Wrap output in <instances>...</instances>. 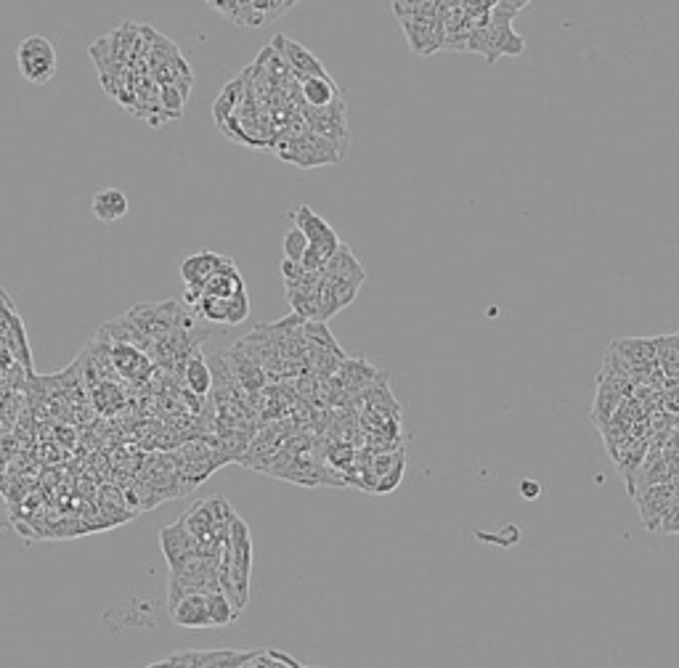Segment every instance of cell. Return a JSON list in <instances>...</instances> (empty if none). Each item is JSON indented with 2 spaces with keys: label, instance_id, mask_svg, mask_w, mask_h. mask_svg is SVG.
Segmentation results:
<instances>
[{
  "label": "cell",
  "instance_id": "cell-1",
  "mask_svg": "<svg viewBox=\"0 0 679 668\" xmlns=\"http://www.w3.org/2000/svg\"><path fill=\"white\" fill-rule=\"evenodd\" d=\"M277 155L284 162H292L297 167H319L329 162H340L343 155L337 152V146L324 138L316 130H306V133H292L287 136V141H281L277 146Z\"/></svg>",
  "mask_w": 679,
  "mask_h": 668
},
{
  "label": "cell",
  "instance_id": "cell-2",
  "mask_svg": "<svg viewBox=\"0 0 679 668\" xmlns=\"http://www.w3.org/2000/svg\"><path fill=\"white\" fill-rule=\"evenodd\" d=\"M16 64L22 78L33 85H45L56 75V48L42 35H30L16 48Z\"/></svg>",
  "mask_w": 679,
  "mask_h": 668
},
{
  "label": "cell",
  "instance_id": "cell-3",
  "mask_svg": "<svg viewBox=\"0 0 679 668\" xmlns=\"http://www.w3.org/2000/svg\"><path fill=\"white\" fill-rule=\"evenodd\" d=\"M255 650H181L170 653L167 658L155 661L149 666H173V668H244Z\"/></svg>",
  "mask_w": 679,
  "mask_h": 668
},
{
  "label": "cell",
  "instance_id": "cell-4",
  "mask_svg": "<svg viewBox=\"0 0 679 668\" xmlns=\"http://www.w3.org/2000/svg\"><path fill=\"white\" fill-rule=\"evenodd\" d=\"M677 491L672 483H655V485H645V488H637L632 494L635 504H637L639 517H642V525L650 531V533H658L661 528V520L669 510V504L674 502Z\"/></svg>",
  "mask_w": 679,
  "mask_h": 668
},
{
  "label": "cell",
  "instance_id": "cell-5",
  "mask_svg": "<svg viewBox=\"0 0 679 668\" xmlns=\"http://www.w3.org/2000/svg\"><path fill=\"white\" fill-rule=\"evenodd\" d=\"M226 263H231V258L215 255V252H197V255H192V258L184 260L181 276L186 281V306H197L207 278L215 274V271H221Z\"/></svg>",
  "mask_w": 679,
  "mask_h": 668
},
{
  "label": "cell",
  "instance_id": "cell-6",
  "mask_svg": "<svg viewBox=\"0 0 679 668\" xmlns=\"http://www.w3.org/2000/svg\"><path fill=\"white\" fill-rule=\"evenodd\" d=\"M292 221H295V226L306 234L308 244L319 247V252L326 260H329V258L337 252V247L343 244L337 231H335L321 215H316L308 204H300L297 210H292Z\"/></svg>",
  "mask_w": 679,
  "mask_h": 668
},
{
  "label": "cell",
  "instance_id": "cell-7",
  "mask_svg": "<svg viewBox=\"0 0 679 668\" xmlns=\"http://www.w3.org/2000/svg\"><path fill=\"white\" fill-rule=\"evenodd\" d=\"M160 544L165 551V560L173 568H178L181 562H186L189 557L200 554V541L194 539V533L189 531L186 520H175L173 525H165L160 531Z\"/></svg>",
  "mask_w": 679,
  "mask_h": 668
},
{
  "label": "cell",
  "instance_id": "cell-8",
  "mask_svg": "<svg viewBox=\"0 0 679 668\" xmlns=\"http://www.w3.org/2000/svg\"><path fill=\"white\" fill-rule=\"evenodd\" d=\"M274 48L279 51V56L287 61L292 78L297 80V82L306 78H316V75H329L326 67L321 64L319 59H316L306 45H300L297 40L277 35V38H274Z\"/></svg>",
  "mask_w": 679,
  "mask_h": 668
},
{
  "label": "cell",
  "instance_id": "cell-9",
  "mask_svg": "<svg viewBox=\"0 0 679 668\" xmlns=\"http://www.w3.org/2000/svg\"><path fill=\"white\" fill-rule=\"evenodd\" d=\"M401 22H403V33H406L414 53L430 56L433 51L443 48L446 30L436 24L433 19H422L420 14H411V16H401Z\"/></svg>",
  "mask_w": 679,
  "mask_h": 668
},
{
  "label": "cell",
  "instance_id": "cell-10",
  "mask_svg": "<svg viewBox=\"0 0 679 668\" xmlns=\"http://www.w3.org/2000/svg\"><path fill=\"white\" fill-rule=\"evenodd\" d=\"M170 618L181 629H212L210 621V607H207V594L204 591H189L184 594L173 607Z\"/></svg>",
  "mask_w": 679,
  "mask_h": 668
},
{
  "label": "cell",
  "instance_id": "cell-11",
  "mask_svg": "<svg viewBox=\"0 0 679 668\" xmlns=\"http://www.w3.org/2000/svg\"><path fill=\"white\" fill-rule=\"evenodd\" d=\"M112 366L115 372L122 374L125 380L130 382H141L152 374V361L146 351L136 348V345H127V343H115L112 345Z\"/></svg>",
  "mask_w": 679,
  "mask_h": 668
},
{
  "label": "cell",
  "instance_id": "cell-12",
  "mask_svg": "<svg viewBox=\"0 0 679 668\" xmlns=\"http://www.w3.org/2000/svg\"><path fill=\"white\" fill-rule=\"evenodd\" d=\"M226 361H229L231 374H234L237 385H240L244 393H260L266 388L269 374H266V369L255 358H250L244 351L234 348L231 353H226Z\"/></svg>",
  "mask_w": 679,
  "mask_h": 668
},
{
  "label": "cell",
  "instance_id": "cell-13",
  "mask_svg": "<svg viewBox=\"0 0 679 668\" xmlns=\"http://www.w3.org/2000/svg\"><path fill=\"white\" fill-rule=\"evenodd\" d=\"M127 210H130V202L122 189H99L90 197V212L101 223H118L127 215Z\"/></svg>",
  "mask_w": 679,
  "mask_h": 668
},
{
  "label": "cell",
  "instance_id": "cell-14",
  "mask_svg": "<svg viewBox=\"0 0 679 668\" xmlns=\"http://www.w3.org/2000/svg\"><path fill=\"white\" fill-rule=\"evenodd\" d=\"M300 96H303L306 107H314V109L329 107L332 101L343 99L337 82L329 78V75H316V78L300 80Z\"/></svg>",
  "mask_w": 679,
  "mask_h": 668
},
{
  "label": "cell",
  "instance_id": "cell-15",
  "mask_svg": "<svg viewBox=\"0 0 679 668\" xmlns=\"http://www.w3.org/2000/svg\"><path fill=\"white\" fill-rule=\"evenodd\" d=\"M321 276H326V278H354V281H361V284L366 281L363 266L356 260L351 247H345V244H340L337 252L326 260V266L321 268Z\"/></svg>",
  "mask_w": 679,
  "mask_h": 668
},
{
  "label": "cell",
  "instance_id": "cell-16",
  "mask_svg": "<svg viewBox=\"0 0 679 668\" xmlns=\"http://www.w3.org/2000/svg\"><path fill=\"white\" fill-rule=\"evenodd\" d=\"M608 348H613L629 366L655 361V337H618Z\"/></svg>",
  "mask_w": 679,
  "mask_h": 668
},
{
  "label": "cell",
  "instance_id": "cell-17",
  "mask_svg": "<svg viewBox=\"0 0 679 668\" xmlns=\"http://www.w3.org/2000/svg\"><path fill=\"white\" fill-rule=\"evenodd\" d=\"M184 377H186V385L194 395H204L212 390V372L207 366V358L200 353V351H192L189 358L184 361Z\"/></svg>",
  "mask_w": 679,
  "mask_h": 668
},
{
  "label": "cell",
  "instance_id": "cell-18",
  "mask_svg": "<svg viewBox=\"0 0 679 668\" xmlns=\"http://www.w3.org/2000/svg\"><path fill=\"white\" fill-rule=\"evenodd\" d=\"M303 337H306V343H308V348H316V351H326V353H335L340 355V358H348L345 351L340 348V343H337V337L329 332V324L326 321H321V318H308V321H303Z\"/></svg>",
  "mask_w": 679,
  "mask_h": 668
},
{
  "label": "cell",
  "instance_id": "cell-19",
  "mask_svg": "<svg viewBox=\"0 0 679 668\" xmlns=\"http://www.w3.org/2000/svg\"><path fill=\"white\" fill-rule=\"evenodd\" d=\"M655 361L666 377L679 374V332L677 334H658L655 337Z\"/></svg>",
  "mask_w": 679,
  "mask_h": 668
},
{
  "label": "cell",
  "instance_id": "cell-20",
  "mask_svg": "<svg viewBox=\"0 0 679 668\" xmlns=\"http://www.w3.org/2000/svg\"><path fill=\"white\" fill-rule=\"evenodd\" d=\"M207 607H210V621L212 626H231L240 616V607L223 594V591H207Z\"/></svg>",
  "mask_w": 679,
  "mask_h": 668
},
{
  "label": "cell",
  "instance_id": "cell-21",
  "mask_svg": "<svg viewBox=\"0 0 679 668\" xmlns=\"http://www.w3.org/2000/svg\"><path fill=\"white\" fill-rule=\"evenodd\" d=\"M244 668H303V663L281 650H255V655Z\"/></svg>",
  "mask_w": 679,
  "mask_h": 668
},
{
  "label": "cell",
  "instance_id": "cell-22",
  "mask_svg": "<svg viewBox=\"0 0 679 668\" xmlns=\"http://www.w3.org/2000/svg\"><path fill=\"white\" fill-rule=\"evenodd\" d=\"M241 78L234 80V82H229L226 88H223V93H221V99L215 101V119H218V125H223L226 118H234V109H237V104H240L241 99Z\"/></svg>",
  "mask_w": 679,
  "mask_h": 668
},
{
  "label": "cell",
  "instance_id": "cell-23",
  "mask_svg": "<svg viewBox=\"0 0 679 668\" xmlns=\"http://www.w3.org/2000/svg\"><path fill=\"white\" fill-rule=\"evenodd\" d=\"M329 281H332V292H335V300H337L340 311L348 308L351 303H356L361 287H363L361 281H354V278H329Z\"/></svg>",
  "mask_w": 679,
  "mask_h": 668
},
{
  "label": "cell",
  "instance_id": "cell-24",
  "mask_svg": "<svg viewBox=\"0 0 679 668\" xmlns=\"http://www.w3.org/2000/svg\"><path fill=\"white\" fill-rule=\"evenodd\" d=\"M247 315H250V297H247V289H240L226 300V324L237 326Z\"/></svg>",
  "mask_w": 679,
  "mask_h": 668
},
{
  "label": "cell",
  "instance_id": "cell-25",
  "mask_svg": "<svg viewBox=\"0 0 679 668\" xmlns=\"http://www.w3.org/2000/svg\"><path fill=\"white\" fill-rule=\"evenodd\" d=\"M281 247H284V258H287V260H300L303 252H306V247H308V239H306V234H303L297 226H292V229L284 234Z\"/></svg>",
  "mask_w": 679,
  "mask_h": 668
},
{
  "label": "cell",
  "instance_id": "cell-26",
  "mask_svg": "<svg viewBox=\"0 0 679 668\" xmlns=\"http://www.w3.org/2000/svg\"><path fill=\"white\" fill-rule=\"evenodd\" d=\"M184 101H186V96H184V93H181L173 82L162 88V107H165V109H170L175 118H181V112H184Z\"/></svg>",
  "mask_w": 679,
  "mask_h": 668
},
{
  "label": "cell",
  "instance_id": "cell-27",
  "mask_svg": "<svg viewBox=\"0 0 679 668\" xmlns=\"http://www.w3.org/2000/svg\"><path fill=\"white\" fill-rule=\"evenodd\" d=\"M281 276H284V284L287 287H295L303 276H306V268H303V263L300 260H281Z\"/></svg>",
  "mask_w": 679,
  "mask_h": 668
},
{
  "label": "cell",
  "instance_id": "cell-28",
  "mask_svg": "<svg viewBox=\"0 0 679 668\" xmlns=\"http://www.w3.org/2000/svg\"><path fill=\"white\" fill-rule=\"evenodd\" d=\"M658 533H679V494L674 496V502L669 504V510L664 514V520H661V528H658Z\"/></svg>",
  "mask_w": 679,
  "mask_h": 668
},
{
  "label": "cell",
  "instance_id": "cell-29",
  "mask_svg": "<svg viewBox=\"0 0 679 668\" xmlns=\"http://www.w3.org/2000/svg\"><path fill=\"white\" fill-rule=\"evenodd\" d=\"M520 494H523V499L533 502L542 494V485L536 480H520Z\"/></svg>",
  "mask_w": 679,
  "mask_h": 668
}]
</instances>
